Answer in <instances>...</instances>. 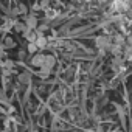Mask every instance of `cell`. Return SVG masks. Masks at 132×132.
<instances>
[{
    "mask_svg": "<svg viewBox=\"0 0 132 132\" xmlns=\"http://www.w3.org/2000/svg\"><path fill=\"white\" fill-rule=\"evenodd\" d=\"M3 47H8V48L14 47V40H13L11 37H6V40H5V45H3Z\"/></svg>",
    "mask_w": 132,
    "mask_h": 132,
    "instance_id": "cell-14",
    "label": "cell"
},
{
    "mask_svg": "<svg viewBox=\"0 0 132 132\" xmlns=\"http://www.w3.org/2000/svg\"><path fill=\"white\" fill-rule=\"evenodd\" d=\"M50 72H51V70H48V69H45V67H40V72H39V76L45 79V78L48 76V73H50Z\"/></svg>",
    "mask_w": 132,
    "mask_h": 132,
    "instance_id": "cell-11",
    "label": "cell"
},
{
    "mask_svg": "<svg viewBox=\"0 0 132 132\" xmlns=\"http://www.w3.org/2000/svg\"><path fill=\"white\" fill-rule=\"evenodd\" d=\"M17 56H19V59H25V57H27V51H25V50H20Z\"/></svg>",
    "mask_w": 132,
    "mask_h": 132,
    "instance_id": "cell-16",
    "label": "cell"
},
{
    "mask_svg": "<svg viewBox=\"0 0 132 132\" xmlns=\"http://www.w3.org/2000/svg\"><path fill=\"white\" fill-rule=\"evenodd\" d=\"M3 73H5V76H10L13 72H11V70H3Z\"/></svg>",
    "mask_w": 132,
    "mask_h": 132,
    "instance_id": "cell-18",
    "label": "cell"
},
{
    "mask_svg": "<svg viewBox=\"0 0 132 132\" xmlns=\"http://www.w3.org/2000/svg\"><path fill=\"white\" fill-rule=\"evenodd\" d=\"M75 73H76L75 72V67H67V69L64 70V81H70Z\"/></svg>",
    "mask_w": 132,
    "mask_h": 132,
    "instance_id": "cell-8",
    "label": "cell"
},
{
    "mask_svg": "<svg viewBox=\"0 0 132 132\" xmlns=\"http://www.w3.org/2000/svg\"><path fill=\"white\" fill-rule=\"evenodd\" d=\"M44 61H45V56L44 54H34L33 56V59H31V64L34 65V67H42L44 65Z\"/></svg>",
    "mask_w": 132,
    "mask_h": 132,
    "instance_id": "cell-6",
    "label": "cell"
},
{
    "mask_svg": "<svg viewBox=\"0 0 132 132\" xmlns=\"http://www.w3.org/2000/svg\"><path fill=\"white\" fill-rule=\"evenodd\" d=\"M37 25H39V22H37V19H36V16L34 14H30V16H27V19H25V27L28 28V30H36L37 28Z\"/></svg>",
    "mask_w": 132,
    "mask_h": 132,
    "instance_id": "cell-3",
    "label": "cell"
},
{
    "mask_svg": "<svg viewBox=\"0 0 132 132\" xmlns=\"http://www.w3.org/2000/svg\"><path fill=\"white\" fill-rule=\"evenodd\" d=\"M54 62H56L54 56H45V61H44V65H42V67L51 70V69H53V65H54Z\"/></svg>",
    "mask_w": 132,
    "mask_h": 132,
    "instance_id": "cell-7",
    "label": "cell"
},
{
    "mask_svg": "<svg viewBox=\"0 0 132 132\" xmlns=\"http://www.w3.org/2000/svg\"><path fill=\"white\" fill-rule=\"evenodd\" d=\"M30 81H31V73H30V72H22V73L17 76V82H20V84H23V86H27Z\"/></svg>",
    "mask_w": 132,
    "mask_h": 132,
    "instance_id": "cell-5",
    "label": "cell"
},
{
    "mask_svg": "<svg viewBox=\"0 0 132 132\" xmlns=\"http://www.w3.org/2000/svg\"><path fill=\"white\" fill-rule=\"evenodd\" d=\"M57 16H59V13H57L56 10H51V8H48V10L45 11V17H47V20H50V19H51V20H54Z\"/></svg>",
    "mask_w": 132,
    "mask_h": 132,
    "instance_id": "cell-9",
    "label": "cell"
},
{
    "mask_svg": "<svg viewBox=\"0 0 132 132\" xmlns=\"http://www.w3.org/2000/svg\"><path fill=\"white\" fill-rule=\"evenodd\" d=\"M0 103H6V104H8L6 96H5V93H3V92H0Z\"/></svg>",
    "mask_w": 132,
    "mask_h": 132,
    "instance_id": "cell-17",
    "label": "cell"
},
{
    "mask_svg": "<svg viewBox=\"0 0 132 132\" xmlns=\"http://www.w3.org/2000/svg\"><path fill=\"white\" fill-rule=\"evenodd\" d=\"M112 132H123V130H120V129H117V130H112Z\"/></svg>",
    "mask_w": 132,
    "mask_h": 132,
    "instance_id": "cell-20",
    "label": "cell"
},
{
    "mask_svg": "<svg viewBox=\"0 0 132 132\" xmlns=\"http://www.w3.org/2000/svg\"><path fill=\"white\" fill-rule=\"evenodd\" d=\"M0 65H2V67L13 69V67H14V62H13V61H6V62H0Z\"/></svg>",
    "mask_w": 132,
    "mask_h": 132,
    "instance_id": "cell-13",
    "label": "cell"
},
{
    "mask_svg": "<svg viewBox=\"0 0 132 132\" xmlns=\"http://www.w3.org/2000/svg\"><path fill=\"white\" fill-rule=\"evenodd\" d=\"M112 70H113L117 75L123 73V72L126 70V61H124L123 57H113V59H112Z\"/></svg>",
    "mask_w": 132,
    "mask_h": 132,
    "instance_id": "cell-2",
    "label": "cell"
},
{
    "mask_svg": "<svg viewBox=\"0 0 132 132\" xmlns=\"http://www.w3.org/2000/svg\"><path fill=\"white\" fill-rule=\"evenodd\" d=\"M19 14H27V6L23 5V3H19Z\"/></svg>",
    "mask_w": 132,
    "mask_h": 132,
    "instance_id": "cell-15",
    "label": "cell"
},
{
    "mask_svg": "<svg viewBox=\"0 0 132 132\" xmlns=\"http://www.w3.org/2000/svg\"><path fill=\"white\" fill-rule=\"evenodd\" d=\"M14 30L19 31V33H23V31L27 30V27H25L23 22H14Z\"/></svg>",
    "mask_w": 132,
    "mask_h": 132,
    "instance_id": "cell-10",
    "label": "cell"
},
{
    "mask_svg": "<svg viewBox=\"0 0 132 132\" xmlns=\"http://www.w3.org/2000/svg\"><path fill=\"white\" fill-rule=\"evenodd\" d=\"M95 44H96L98 53H100L101 56H104V54H106V50H109V48H110L112 40H110V36H100V37H96Z\"/></svg>",
    "mask_w": 132,
    "mask_h": 132,
    "instance_id": "cell-1",
    "label": "cell"
},
{
    "mask_svg": "<svg viewBox=\"0 0 132 132\" xmlns=\"http://www.w3.org/2000/svg\"><path fill=\"white\" fill-rule=\"evenodd\" d=\"M37 33V31H36ZM36 47H37V50H44V48H47V45H48V39L44 36V33H37V39H36Z\"/></svg>",
    "mask_w": 132,
    "mask_h": 132,
    "instance_id": "cell-4",
    "label": "cell"
},
{
    "mask_svg": "<svg viewBox=\"0 0 132 132\" xmlns=\"http://www.w3.org/2000/svg\"><path fill=\"white\" fill-rule=\"evenodd\" d=\"M98 3H101V5H104V3H107V0H98Z\"/></svg>",
    "mask_w": 132,
    "mask_h": 132,
    "instance_id": "cell-19",
    "label": "cell"
},
{
    "mask_svg": "<svg viewBox=\"0 0 132 132\" xmlns=\"http://www.w3.org/2000/svg\"><path fill=\"white\" fill-rule=\"evenodd\" d=\"M27 51H28V53H31V54H34V53L37 51L36 44H30V45H28V48H27Z\"/></svg>",
    "mask_w": 132,
    "mask_h": 132,
    "instance_id": "cell-12",
    "label": "cell"
}]
</instances>
